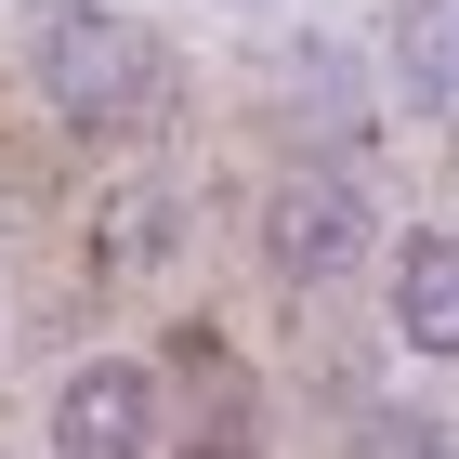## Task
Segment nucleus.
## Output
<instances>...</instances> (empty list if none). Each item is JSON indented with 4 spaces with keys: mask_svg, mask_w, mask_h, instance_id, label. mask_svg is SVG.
<instances>
[{
    "mask_svg": "<svg viewBox=\"0 0 459 459\" xmlns=\"http://www.w3.org/2000/svg\"><path fill=\"white\" fill-rule=\"evenodd\" d=\"M27 79H39V106L66 118V132L118 144V132H144V118L171 106V39L144 27V13H106V0H53L27 27Z\"/></svg>",
    "mask_w": 459,
    "mask_h": 459,
    "instance_id": "1",
    "label": "nucleus"
},
{
    "mask_svg": "<svg viewBox=\"0 0 459 459\" xmlns=\"http://www.w3.org/2000/svg\"><path fill=\"white\" fill-rule=\"evenodd\" d=\"M223 13H249V0H223Z\"/></svg>",
    "mask_w": 459,
    "mask_h": 459,
    "instance_id": "7",
    "label": "nucleus"
},
{
    "mask_svg": "<svg viewBox=\"0 0 459 459\" xmlns=\"http://www.w3.org/2000/svg\"><path fill=\"white\" fill-rule=\"evenodd\" d=\"M381 289H394V342L433 354V368H459V223H407L394 263H381Z\"/></svg>",
    "mask_w": 459,
    "mask_h": 459,
    "instance_id": "4",
    "label": "nucleus"
},
{
    "mask_svg": "<svg viewBox=\"0 0 459 459\" xmlns=\"http://www.w3.org/2000/svg\"><path fill=\"white\" fill-rule=\"evenodd\" d=\"M342 459H459L433 407H354L342 420Z\"/></svg>",
    "mask_w": 459,
    "mask_h": 459,
    "instance_id": "6",
    "label": "nucleus"
},
{
    "mask_svg": "<svg viewBox=\"0 0 459 459\" xmlns=\"http://www.w3.org/2000/svg\"><path fill=\"white\" fill-rule=\"evenodd\" d=\"M394 92L459 118V0H394Z\"/></svg>",
    "mask_w": 459,
    "mask_h": 459,
    "instance_id": "5",
    "label": "nucleus"
},
{
    "mask_svg": "<svg viewBox=\"0 0 459 459\" xmlns=\"http://www.w3.org/2000/svg\"><path fill=\"white\" fill-rule=\"evenodd\" d=\"M53 459H158V368L144 354H92L53 394Z\"/></svg>",
    "mask_w": 459,
    "mask_h": 459,
    "instance_id": "3",
    "label": "nucleus"
},
{
    "mask_svg": "<svg viewBox=\"0 0 459 459\" xmlns=\"http://www.w3.org/2000/svg\"><path fill=\"white\" fill-rule=\"evenodd\" d=\"M368 249H381V211H368L342 171H302V184L263 197V276L276 289H328V276H354Z\"/></svg>",
    "mask_w": 459,
    "mask_h": 459,
    "instance_id": "2",
    "label": "nucleus"
}]
</instances>
